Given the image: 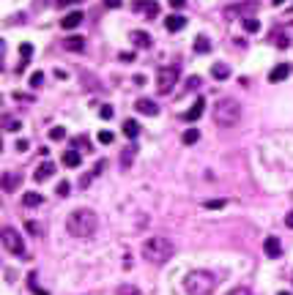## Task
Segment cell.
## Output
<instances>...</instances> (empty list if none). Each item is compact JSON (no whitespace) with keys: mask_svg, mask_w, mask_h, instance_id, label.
<instances>
[{"mask_svg":"<svg viewBox=\"0 0 293 295\" xmlns=\"http://www.w3.org/2000/svg\"><path fill=\"white\" fill-rule=\"evenodd\" d=\"M225 205H228V199H206V202H203L206 211H219V208H225Z\"/></svg>","mask_w":293,"mask_h":295,"instance_id":"cell-28","label":"cell"},{"mask_svg":"<svg viewBox=\"0 0 293 295\" xmlns=\"http://www.w3.org/2000/svg\"><path fill=\"white\" fill-rule=\"evenodd\" d=\"M263 252L269 260H277V257H282V246H279V240L274 238V235H269V238L263 240Z\"/></svg>","mask_w":293,"mask_h":295,"instance_id":"cell-10","label":"cell"},{"mask_svg":"<svg viewBox=\"0 0 293 295\" xmlns=\"http://www.w3.org/2000/svg\"><path fill=\"white\" fill-rule=\"evenodd\" d=\"M99 227V216L91 211V208H77V211L69 213V219H66V230L69 235L74 238H91L96 233Z\"/></svg>","mask_w":293,"mask_h":295,"instance_id":"cell-1","label":"cell"},{"mask_svg":"<svg viewBox=\"0 0 293 295\" xmlns=\"http://www.w3.org/2000/svg\"><path fill=\"white\" fill-rule=\"evenodd\" d=\"M99 115L105 118V120H110V118H112V115H115V110H112L110 104H105V107H102V110H99Z\"/></svg>","mask_w":293,"mask_h":295,"instance_id":"cell-35","label":"cell"},{"mask_svg":"<svg viewBox=\"0 0 293 295\" xmlns=\"http://www.w3.org/2000/svg\"><path fill=\"white\" fill-rule=\"evenodd\" d=\"M0 240H3V249H6L8 254H22V257H25V240H22V235L17 233L14 227H3Z\"/></svg>","mask_w":293,"mask_h":295,"instance_id":"cell-6","label":"cell"},{"mask_svg":"<svg viewBox=\"0 0 293 295\" xmlns=\"http://www.w3.org/2000/svg\"><path fill=\"white\" fill-rule=\"evenodd\" d=\"M20 52H22V60H20V66H17V74H22L25 71V66L30 63V58H33V44H20Z\"/></svg>","mask_w":293,"mask_h":295,"instance_id":"cell-18","label":"cell"},{"mask_svg":"<svg viewBox=\"0 0 293 295\" xmlns=\"http://www.w3.org/2000/svg\"><path fill=\"white\" fill-rule=\"evenodd\" d=\"M28 284H30V290H33V295H49L44 287H39V281H36V274L30 271V276H28Z\"/></svg>","mask_w":293,"mask_h":295,"instance_id":"cell-27","label":"cell"},{"mask_svg":"<svg viewBox=\"0 0 293 295\" xmlns=\"http://www.w3.org/2000/svg\"><path fill=\"white\" fill-rule=\"evenodd\" d=\"M197 139H200V131H197V129H187V131L181 134V142H184V145H195Z\"/></svg>","mask_w":293,"mask_h":295,"instance_id":"cell-25","label":"cell"},{"mask_svg":"<svg viewBox=\"0 0 293 295\" xmlns=\"http://www.w3.org/2000/svg\"><path fill=\"white\" fill-rule=\"evenodd\" d=\"M20 129H22V120H20V118L3 115V131H20Z\"/></svg>","mask_w":293,"mask_h":295,"instance_id":"cell-24","label":"cell"},{"mask_svg":"<svg viewBox=\"0 0 293 295\" xmlns=\"http://www.w3.org/2000/svg\"><path fill=\"white\" fill-rule=\"evenodd\" d=\"M80 22H83V11H71V14H66V17L61 20V28H63V30H74Z\"/></svg>","mask_w":293,"mask_h":295,"instance_id":"cell-17","label":"cell"},{"mask_svg":"<svg viewBox=\"0 0 293 295\" xmlns=\"http://www.w3.org/2000/svg\"><path fill=\"white\" fill-rule=\"evenodd\" d=\"M55 175V164L52 161H42V164L36 167V172H33V178L42 183V180H47V178H52Z\"/></svg>","mask_w":293,"mask_h":295,"instance_id":"cell-12","label":"cell"},{"mask_svg":"<svg viewBox=\"0 0 293 295\" xmlns=\"http://www.w3.org/2000/svg\"><path fill=\"white\" fill-rule=\"evenodd\" d=\"M28 148H30L28 139H20V142H17V151H28Z\"/></svg>","mask_w":293,"mask_h":295,"instance_id":"cell-44","label":"cell"},{"mask_svg":"<svg viewBox=\"0 0 293 295\" xmlns=\"http://www.w3.org/2000/svg\"><path fill=\"white\" fill-rule=\"evenodd\" d=\"M63 49L66 52H85V39L83 36H69V39H63Z\"/></svg>","mask_w":293,"mask_h":295,"instance_id":"cell-13","label":"cell"},{"mask_svg":"<svg viewBox=\"0 0 293 295\" xmlns=\"http://www.w3.org/2000/svg\"><path fill=\"white\" fill-rule=\"evenodd\" d=\"M272 3H274V6H282V3H285V0H272Z\"/></svg>","mask_w":293,"mask_h":295,"instance_id":"cell-48","label":"cell"},{"mask_svg":"<svg viewBox=\"0 0 293 295\" xmlns=\"http://www.w3.org/2000/svg\"><path fill=\"white\" fill-rule=\"evenodd\" d=\"M178 77H181V69H178V66H162V69L156 71V90H159L162 96L170 93V90L175 88V82H178Z\"/></svg>","mask_w":293,"mask_h":295,"instance_id":"cell-5","label":"cell"},{"mask_svg":"<svg viewBox=\"0 0 293 295\" xmlns=\"http://www.w3.org/2000/svg\"><path fill=\"white\" fill-rule=\"evenodd\" d=\"M22 205H28V208L44 205V194H39V192H25V194H22Z\"/></svg>","mask_w":293,"mask_h":295,"instance_id":"cell-19","label":"cell"},{"mask_svg":"<svg viewBox=\"0 0 293 295\" xmlns=\"http://www.w3.org/2000/svg\"><path fill=\"white\" fill-rule=\"evenodd\" d=\"M228 295H252V293H250L247 287H236V290H230Z\"/></svg>","mask_w":293,"mask_h":295,"instance_id":"cell-42","label":"cell"},{"mask_svg":"<svg viewBox=\"0 0 293 295\" xmlns=\"http://www.w3.org/2000/svg\"><path fill=\"white\" fill-rule=\"evenodd\" d=\"M121 60H134V52H121Z\"/></svg>","mask_w":293,"mask_h":295,"instance_id":"cell-46","label":"cell"},{"mask_svg":"<svg viewBox=\"0 0 293 295\" xmlns=\"http://www.w3.org/2000/svg\"><path fill=\"white\" fill-rule=\"evenodd\" d=\"M132 8H134V11H143V14L151 17V20L159 17V3H154V0H134Z\"/></svg>","mask_w":293,"mask_h":295,"instance_id":"cell-8","label":"cell"},{"mask_svg":"<svg viewBox=\"0 0 293 295\" xmlns=\"http://www.w3.org/2000/svg\"><path fill=\"white\" fill-rule=\"evenodd\" d=\"M244 30H247V33H258V30H260V22L255 20V17H250V20H244Z\"/></svg>","mask_w":293,"mask_h":295,"instance_id":"cell-29","label":"cell"},{"mask_svg":"<svg viewBox=\"0 0 293 295\" xmlns=\"http://www.w3.org/2000/svg\"><path fill=\"white\" fill-rule=\"evenodd\" d=\"M241 118V104L236 98H219L214 107V123L222 129H233Z\"/></svg>","mask_w":293,"mask_h":295,"instance_id":"cell-4","label":"cell"},{"mask_svg":"<svg viewBox=\"0 0 293 295\" xmlns=\"http://www.w3.org/2000/svg\"><path fill=\"white\" fill-rule=\"evenodd\" d=\"M129 39H132V44H137L140 49H148L151 44H154V39H151L146 30H132V33H129Z\"/></svg>","mask_w":293,"mask_h":295,"instance_id":"cell-15","label":"cell"},{"mask_svg":"<svg viewBox=\"0 0 293 295\" xmlns=\"http://www.w3.org/2000/svg\"><path fill=\"white\" fill-rule=\"evenodd\" d=\"M28 82H30V88H42V85H44V74H42V71H36V74H30V79H28Z\"/></svg>","mask_w":293,"mask_h":295,"instance_id":"cell-30","label":"cell"},{"mask_svg":"<svg viewBox=\"0 0 293 295\" xmlns=\"http://www.w3.org/2000/svg\"><path fill=\"white\" fill-rule=\"evenodd\" d=\"M274 41H277V47H285L288 39H285V36H274Z\"/></svg>","mask_w":293,"mask_h":295,"instance_id":"cell-45","label":"cell"},{"mask_svg":"<svg viewBox=\"0 0 293 295\" xmlns=\"http://www.w3.org/2000/svg\"><path fill=\"white\" fill-rule=\"evenodd\" d=\"M55 192H58V194H61V197H66V194H69V192H71V186H69V183H66V180H63V183H58V189H55Z\"/></svg>","mask_w":293,"mask_h":295,"instance_id":"cell-38","label":"cell"},{"mask_svg":"<svg viewBox=\"0 0 293 295\" xmlns=\"http://www.w3.org/2000/svg\"><path fill=\"white\" fill-rule=\"evenodd\" d=\"M255 11H258V0H244V3H236V6H228L225 8V17L228 20H250V17H255Z\"/></svg>","mask_w":293,"mask_h":295,"instance_id":"cell-7","label":"cell"},{"mask_svg":"<svg viewBox=\"0 0 293 295\" xmlns=\"http://www.w3.org/2000/svg\"><path fill=\"white\" fill-rule=\"evenodd\" d=\"M20 180H22L20 175H14V172H6V175H3V192H14Z\"/></svg>","mask_w":293,"mask_h":295,"instance_id":"cell-22","label":"cell"},{"mask_svg":"<svg viewBox=\"0 0 293 295\" xmlns=\"http://www.w3.org/2000/svg\"><path fill=\"white\" fill-rule=\"evenodd\" d=\"M285 227H291V230H293V211L285 216Z\"/></svg>","mask_w":293,"mask_h":295,"instance_id":"cell-47","label":"cell"},{"mask_svg":"<svg viewBox=\"0 0 293 295\" xmlns=\"http://www.w3.org/2000/svg\"><path fill=\"white\" fill-rule=\"evenodd\" d=\"M74 3H80V0H55V6H74Z\"/></svg>","mask_w":293,"mask_h":295,"instance_id":"cell-43","label":"cell"},{"mask_svg":"<svg viewBox=\"0 0 293 295\" xmlns=\"http://www.w3.org/2000/svg\"><path fill=\"white\" fill-rule=\"evenodd\" d=\"M203 110H206V101H203V98H195V104H192V107H189V110L181 115V120H187V123H195L197 118L203 115Z\"/></svg>","mask_w":293,"mask_h":295,"instance_id":"cell-11","label":"cell"},{"mask_svg":"<svg viewBox=\"0 0 293 295\" xmlns=\"http://www.w3.org/2000/svg\"><path fill=\"white\" fill-rule=\"evenodd\" d=\"M99 142H102V145H110L112 142V139H115V134H112V131H99Z\"/></svg>","mask_w":293,"mask_h":295,"instance_id":"cell-32","label":"cell"},{"mask_svg":"<svg viewBox=\"0 0 293 295\" xmlns=\"http://www.w3.org/2000/svg\"><path fill=\"white\" fill-rule=\"evenodd\" d=\"M288 74H291V66L288 63H279V66H274L269 71V82H282V79H288Z\"/></svg>","mask_w":293,"mask_h":295,"instance_id":"cell-16","label":"cell"},{"mask_svg":"<svg viewBox=\"0 0 293 295\" xmlns=\"http://www.w3.org/2000/svg\"><path fill=\"white\" fill-rule=\"evenodd\" d=\"M118 295H137V287H118Z\"/></svg>","mask_w":293,"mask_h":295,"instance_id":"cell-39","label":"cell"},{"mask_svg":"<svg viewBox=\"0 0 293 295\" xmlns=\"http://www.w3.org/2000/svg\"><path fill=\"white\" fill-rule=\"evenodd\" d=\"M173 243H170L167 238H162V235H156V238H148L146 243H143V260L151 262V265H165V262L173 257Z\"/></svg>","mask_w":293,"mask_h":295,"instance_id":"cell-3","label":"cell"},{"mask_svg":"<svg viewBox=\"0 0 293 295\" xmlns=\"http://www.w3.org/2000/svg\"><path fill=\"white\" fill-rule=\"evenodd\" d=\"M209 49H211V44H209V36H197V39H195V52L206 55Z\"/></svg>","mask_w":293,"mask_h":295,"instance_id":"cell-26","label":"cell"},{"mask_svg":"<svg viewBox=\"0 0 293 295\" xmlns=\"http://www.w3.org/2000/svg\"><path fill=\"white\" fill-rule=\"evenodd\" d=\"M219 284V276L214 274V271H189L187 276H184V290H187V295H211L214 293V287Z\"/></svg>","mask_w":293,"mask_h":295,"instance_id":"cell-2","label":"cell"},{"mask_svg":"<svg viewBox=\"0 0 293 295\" xmlns=\"http://www.w3.org/2000/svg\"><path fill=\"white\" fill-rule=\"evenodd\" d=\"M71 142H74V151H77V148H85V151H91V142H88L85 137H74Z\"/></svg>","mask_w":293,"mask_h":295,"instance_id":"cell-33","label":"cell"},{"mask_svg":"<svg viewBox=\"0 0 293 295\" xmlns=\"http://www.w3.org/2000/svg\"><path fill=\"white\" fill-rule=\"evenodd\" d=\"M167 6L170 8H184L187 6V0H167Z\"/></svg>","mask_w":293,"mask_h":295,"instance_id":"cell-41","label":"cell"},{"mask_svg":"<svg viewBox=\"0 0 293 295\" xmlns=\"http://www.w3.org/2000/svg\"><path fill=\"white\" fill-rule=\"evenodd\" d=\"M134 110L140 112V115H159V104L156 101H151V98H137V101H134Z\"/></svg>","mask_w":293,"mask_h":295,"instance_id":"cell-9","label":"cell"},{"mask_svg":"<svg viewBox=\"0 0 293 295\" xmlns=\"http://www.w3.org/2000/svg\"><path fill=\"white\" fill-rule=\"evenodd\" d=\"M165 28H167L170 33H178V30L187 28V17H181V14H170L167 20H165Z\"/></svg>","mask_w":293,"mask_h":295,"instance_id":"cell-14","label":"cell"},{"mask_svg":"<svg viewBox=\"0 0 293 295\" xmlns=\"http://www.w3.org/2000/svg\"><path fill=\"white\" fill-rule=\"evenodd\" d=\"M124 134L129 139H134L140 134V123H137V120H132V118H129V120H124Z\"/></svg>","mask_w":293,"mask_h":295,"instance_id":"cell-23","label":"cell"},{"mask_svg":"<svg viewBox=\"0 0 293 295\" xmlns=\"http://www.w3.org/2000/svg\"><path fill=\"white\" fill-rule=\"evenodd\" d=\"M279 295H291V293H279Z\"/></svg>","mask_w":293,"mask_h":295,"instance_id":"cell-49","label":"cell"},{"mask_svg":"<svg viewBox=\"0 0 293 295\" xmlns=\"http://www.w3.org/2000/svg\"><path fill=\"white\" fill-rule=\"evenodd\" d=\"M211 77L219 79V82L228 79V77H230V66H228V63H216V66H211Z\"/></svg>","mask_w":293,"mask_h":295,"instance_id":"cell-21","label":"cell"},{"mask_svg":"<svg viewBox=\"0 0 293 295\" xmlns=\"http://www.w3.org/2000/svg\"><path fill=\"white\" fill-rule=\"evenodd\" d=\"M132 153H134V148H132V151H124V156H121V167H124V170L132 164Z\"/></svg>","mask_w":293,"mask_h":295,"instance_id":"cell-36","label":"cell"},{"mask_svg":"<svg viewBox=\"0 0 293 295\" xmlns=\"http://www.w3.org/2000/svg\"><path fill=\"white\" fill-rule=\"evenodd\" d=\"M80 161H83V156H80V151H74V148L63 153V164L69 167V170H77V167H80Z\"/></svg>","mask_w":293,"mask_h":295,"instance_id":"cell-20","label":"cell"},{"mask_svg":"<svg viewBox=\"0 0 293 295\" xmlns=\"http://www.w3.org/2000/svg\"><path fill=\"white\" fill-rule=\"evenodd\" d=\"M63 137H66V129H63V126H52V129H49V139L58 142V139H63Z\"/></svg>","mask_w":293,"mask_h":295,"instance_id":"cell-31","label":"cell"},{"mask_svg":"<svg viewBox=\"0 0 293 295\" xmlns=\"http://www.w3.org/2000/svg\"><path fill=\"white\" fill-rule=\"evenodd\" d=\"M195 88H200V77H189V79H187V90H195Z\"/></svg>","mask_w":293,"mask_h":295,"instance_id":"cell-37","label":"cell"},{"mask_svg":"<svg viewBox=\"0 0 293 295\" xmlns=\"http://www.w3.org/2000/svg\"><path fill=\"white\" fill-rule=\"evenodd\" d=\"M25 227H28V233H30V235H36V238H39V235L44 233V230H42V224H36V221H28Z\"/></svg>","mask_w":293,"mask_h":295,"instance_id":"cell-34","label":"cell"},{"mask_svg":"<svg viewBox=\"0 0 293 295\" xmlns=\"http://www.w3.org/2000/svg\"><path fill=\"white\" fill-rule=\"evenodd\" d=\"M105 6L107 8H121L124 6V0H105Z\"/></svg>","mask_w":293,"mask_h":295,"instance_id":"cell-40","label":"cell"},{"mask_svg":"<svg viewBox=\"0 0 293 295\" xmlns=\"http://www.w3.org/2000/svg\"><path fill=\"white\" fill-rule=\"evenodd\" d=\"M291 279H293V276H291Z\"/></svg>","mask_w":293,"mask_h":295,"instance_id":"cell-50","label":"cell"}]
</instances>
